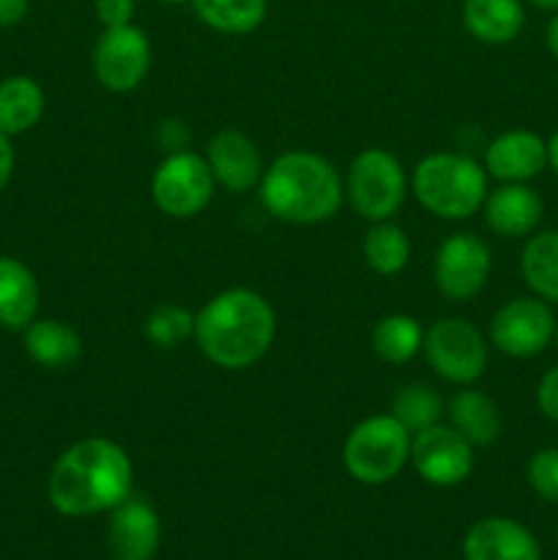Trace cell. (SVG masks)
<instances>
[{
	"label": "cell",
	"mask_w": 558,
	"mask_h": 560,
	"mask_svg": "<svg viewBox=\"0 0 558 560\" xmlns=\"http://www.w3.org/2000/svg\"><path fill=\"white\" fill-rule=\"evenodd\" d=\"M135 465L124 446L109 438H82L71 443L47 479V498L63 517H93L113 512L131 498Z\"/></svg>",
	"instance_id": "6da1fadb"
},
{
	"label": "cell",
	"mask_w": 558,
	"mask_h": 560,
	"mask_svg": "<svg viewBox=\"0 0 558 560\" xmlns=\"http://www.w3.org/2000/svg\"><path fill=\"white\" fill-rule=\"evenodd\" d=\"M274 337V306L249 288L222 290L195 315L197 348L219 370H249L271 350Z\"/></svg>",
	"instance_id": "7a4b0ae2"
},
{
	"label": "cell",
	"mask_w": 558,
	"mask_h": 560,
	"mask_svg": "<svg viewBox=\"0 0 558 560\" xmlns=\"http://www.w3.org/2000/svg\"><path fill=\"white\" fill-rule=\"evenodd\" d=\"M257 191L274 219L310 228L337 217L345 202V178L321 153L284 151L268 164Z\"/></svg>",
	"instance_id": "3957f363"
},
{
	"label": "cell",
	"mask_w": 558,
	"mask_h": 560,
	"mask_svg": "<svg viewBox=\"0 0 558 560\" xmlns=\"http://www.w3.org/2000/svg\"><path fill=\"white\" fill-rule=\"evenodd\" d=\"M410 189L427 213L463 222L481 211L487 197V170L468 153H430L410 175Z\"/></svg>",
	"instance_id": "277c9868"
},
{
	"label": "cell",
	"mask_w": 558,
	"mask_h": 560,
	"mask_svg": "<svg viewBox=\"0 0 558 560\" xmlns=\"http://www.w3.org/2000/svg\"><path fill=\"white\" fill-rule=\"evenodd\" d=\"M410 432L392 413L370 416L348 432L342 465L359 485L381 487L403 474L410 463Z\"/></svg>",
	"instance_id": "5b68a950"
},
{
	"label": "cell",
	"mask_w": 558,
	"mask_h": 560,
	"mask_svg": "<svg viewBox=\"0 0 558 560\" xmlns=\"http://www.w3.org/2000/svg\"><path fill=\"white\" fill-rule=\"evenodd\" d=\"M408 195V175L399 159L386 148H364L356 153L345 175V197L367 222L392 219Z\"/></svg>",
	"instance_id": "8992f818"
},
{
	"label": "cell",
	"mask_w": 558,
	"mask_h": 560,
	"mask_svg": "<svg viewBox=\"0 0 558 560\" xmlns=\"http://www.w3.org/2000/svg\"><path fill=\"white\" fill-rule=\"evenodd\" d=\"M421 353L432 372L452 386H474L487 370V342L463 317H443L425 331Z\"/></svg>",
	"instance_id": "52a82bcc"
},
{
	"label": "cell",
	"mask_w": 558,
	"mask_h": 560,
	"mask_svg": "<svg viewBox=\"0 0 558 560\" xmlns=\"http://www.w3.org/2000/svg\"><path fill=\"white\" fill-rule=\"evenodd\" d=\"M213 186L217 180L206 156L191 151L167 153L151 175L153 206L173 219H191L206 211Z\"/></svg>",
	"instance_id": "ba28073f"
},
{
	"label": "cell",
	"mask_w": 558,
	"mask_h": 560,
	"mask_svg": "<svg viewBox=\"0 0 558 560\" xmlns=\"http://www.w3.org/2000/svg\"><path fill=\"white\" fill-rule=\"evenodd\" d=\"M556 315L536 295L509 299L490 320V345L509 359H534L553 345Z\"/></svg>",
	"instance_id": "9c48e42d"
},
{
	"label": "cell",
	"mask_w": 558,
	"mask_h": 560,
	"mask_svg": "<svg viewBox=\"0 0 558 560\" xmlns=\"http://www.w3.org/2000/svg\"><path fill=\"white\" fill-rule=\"evenodd\" d=\"M151 71V38L135 22L102 27L93 44V74L98 85L113 93H129L142 85Z\"/></svg>",
	"instance_id": "30bf717a"
},
{
	"label": "cell",
	"mask_w": 558,
	"mask_h": 560,
	"mask_svg": "<svg viewBox=\"0 0 558 560\" xmlns=\"http://www.w3.org/2000/svg\"><path fill=\"white\" fill-rule=\"evenodd\" d=\"M410 465L432 487H457L476 468L474 446L452 424H432L410 438Z\"/></svg>",
	"instance_id": "8fae6325"
},
{
	"label": "cell",
	"mask_w": 558,
	"mask_h": 560,
	"mask_svg": "<svg viewBox=\"0 0 558 560\" xmlns=\"http://www.w3.org/2000/svg\"><path fill=\"white\" fill-rule=\"evenodd\" d=\"M492 271L490 246L474 233H454L432 257V279L449 301H468L485 290Z\"/></svg>",
	"instance_id": "7c38bea8"
},
{
	"label": "cell",
	"mask_w": 558,
	"mask_h": 560,
	"mask_svg": "<svg viewBox=\"0 0 558 560\" xmlns=\"http://www.w3.org/2000/svg\"><path fill=\"white\" fill-rule=\"evenodd\" d=\"M206 162L213 180L233 195L252 191L266 173L257 142L235 126H224L208 140Z\"/></svg>",
	"instance_id": "4fadbf2b"
},
{
	"label": "cell",
	"mask_w": 558,
	"mask_h": 560,
	"mask_svg": "<svg viewBox=\"0 0 558 560\" xmlns=\"http://www.w3.org/2000/svg\"><path fill=\"white\" fill-rule=\"evenodd\" d=\"M487 178L498 184H531L547 170V140L531 129H509L485 148Z\"/></svg>",
	"instance_id": "5bb4252c"
},
{
	"label": "cell",
	"mask_w": 558,
	"mask_h": 560,
	"mask_svg": "<svg viewBox=\"0 0 558 560\" xmlns=\"http://www.w3.org/2000/svg\"><path fill=\"white\" fill-rule=\"evenodd\" d=\"M162 545L156 509L142 498H126L109 512L107 547L115 560H153Z\"/></svg>",
	"instance_id": "9a60e30c"
},
{
	"label": "cell",
	"mask_w": 558,
	"mask_h": 560,
	"mask_svg": "<svg viewBox=\"0 0 558 560\" xmlns=\"http://www.w3.org/2000/svg\"><path fill=\"white\" fill-rule=\"evenodd\" d=\"M465 560H542L536 536L512 517H481L463 539Z\"/></svg>",
	"instance_id": "2e32d148"
},
{
	"label": "cell",
	"mask_w": 558,
	"mask_h": 560,
	"mask_svg": "<svg viewBox=\"0 0 558 560\" xmlns=\"http://www.w3.org/2000/svg\"><path fill=\"white\" fill-rule=\"evenodd\" d=\"M481 211H485L487 228L498 238L518 241L539 230L545 202L531 184H501L498 189L487 191Z\"/></svg>",
	"instance_id": "e0dca14e"
},
{
	"label": "cell",
	"mask_w": 558,
	"mask_h": 560,
	"mask_svg": "<svg viewBox=\"0 0 558 560\" xmlns=\"http://www.w3.org/2000/svg\"><path fill=\"white\" fill-rule=\"evenodd\" d=\"M42 288L27 262L20 257L0 255V328L25 331L38 317Z\"/></svg>",
	"instance_id": "ac0fdd59"
},
{
	"label": "cell",
	"mask_w": 558,
	"mask_h": 560,
	"mask_svg": "<svg viewBox=\"0 0 558 560\" xmlns=\"http://www.w3.org/2000/svg\"><path fill=\"white\" fill-rule=\"evenodd\" d=\"M449 424L474 448L492 446L503 432V416L496 399L479 388H460L446 402Z\"/></svg>",
	"instance_id": "d6986e66"
},
{
	"label": "cell",
	"mask_w": 558,
	"mask_h": 560,
	"mask_svg": "<svg viewBox=\"0 0 558 560\" xmlns=\"http://www.w3.org/2000/svg\"><path fill=\"white\" fill-rule=\"evenodd\" d=\"M463 25L476 42L503 47L525 27L523 0H463Z\"/></svg>",
	"instance_id": "ffe728a7"
},
{
	"label": "cell",
	"mask_w": 558,
	"mask_h": 560,
	"mask_svg": "<svg viewBox=\"0 0 558 560\" xmlns=\"http://www.w3.org/2000/svg\"><path fill=\"white\" fill-rule=\"evenodd\" d=\"M25 353L42 370H69L82 355V337L74 326L55 317H36L22 331Z\"/></svg>",
	"instance_id": "44dd1931"
},
{
	"label": "cell",
	"mask_w": 558,
	"mask_h": 560,
	"mask_svg": "<svg viewBox=\"0 0 558 560\" xmlns=\"http://www.w3.org/2000/svg\"><path fill=\"white\" fill-rule=\"evenodd\" d=\"M47 109L44 88L27 74H11L0 82V131L9 137L36 129Z\"/></svg>",
	"instance_id": "7402d4cb"
},
{
	"label": "cell",
	"mask_w": 558,
	"mask_h": 560,
	"mask_svg": "<svg viewBox=\"0 0 558 560\" xmlns=\"http://www.w3.org/2000/svg\"><path fill=\"white\" fill-rule=\"evenodd\" d=\"M520 277L531 295L558 304V230H536L520 252Z\"/></svg>",
	"instance_id": "603a6c76"
},
{
	"label": "cell",
	"mask_w": 558,
	"mask_h": 560,
	"mask_svg": "<svg viewBox=\"0 0 558 560\" xmlns=\"http://www.w3.org/2000/svg\"><path fill=\"white\" fill-rule=\"evenodd\" d=\"M197 20L224 36H246L266 22L268 0H191Z\"/></svg>",
	"instance_id": "cb8c5ba5"
},
{
	"label": "cell",
	"mask_w": 558,
	"mask_h": 560,
	"mask_svg": "<svg viewBox=\"0 0 558 560\" xmlns=\"http://www.w3.org/2000/svg\"><path fill=\"white\" fill-rule=\"evenodd\" d=\"M425 328L410 315H386L372 328V350L383 364H408L421 353Z\"/></svg>",
	"instance_id": "d4e9b609"
},
{
	"label": "cell",
	"mask_w": 558,
	"mask_h": 560,
	"mask_svg": "<svg viewBox=\"0 0 558 560\" xmlns=\"http://www.w3.org/2000/svg\"><path fill=\"white\" fill-rule=\"evenodd\" d=\"M364 262L381 277H397L405 271L410 260V241L399 224L392 219L372 222V228L364 235Z\"/></svg>",
	"instance_id": "484cf974"
},
{
	"label": "cell",
	"mask_w": 558,
	"mask_h": 560,
	"mask_svg": "<svg viewBox=\"0 0 558 560\" xmlns=\"http://www.w3.org/2000/svg\"><path fill=\"white\" fill-rule=\"evenodd\" d=\"M443 413H446V402H443V397L430 383H408L392 399V416L410 435L438 424Z\"/></svg>",
	"instance_id": "4316f807"
},
{
	"label": "cell",
	"mask_w": 558,
	"mask_h": 560,
	"mask_svg": "<svg viewBox=\"0 0 558 560\" xmlns=\"http://www.w3.org/2000/svg\"><path fill=\"white\" fill-rule=\"evenodd\" d=\"M148 342L162 350H175L195 337V315L181 304H162L146 317Z\"/></svg>",
	"instance_id": "83f0119b"
},
{
	"label": "cell",
	"mask_w": 558,
	"mask_h": 560,
	"mask_svg": "<svg viewBox=\"0 0 558 560\" xmlns=\"http://www.w3.org/2000/svg\"><path fill=\"white\" fill-rule=\"evenodd\" d=\"M525 479L542 501L558 506V446H545L531 454L525 465Z\"/></svg>",
	"instance_id": "f1b7e54d"
},
{
	"label": "cell",
	"mask_w": 558,
	"mask_h": 560,
	"mask_svg": "<svg viewBox=\"0 0 558 560\" xmlns=\"http://www.w3.org/2000/svg\"><path fill=\"white\" fill-rule=\"evenodd\" d=\"M93 14L102 27H120L135 22L137 0H93Z\"/></svg>",
	"instance_id": "f546056e"
},
{
	"label": "cell",
	"mask_w": 558,
	"mask_h": 560,
	"mask_svg": "<svg viewBox=\"0 0 558 560\" xmlns=\"http://www.w3.org/2000/svg\"><path fill=\"white\" fill-rule=\"evenodd\" d=\"M536 408L547 421L558 424V364L550 366L536 383Z\"/></svg>",
	"instance_id": "4dcf8cb0"
},
{
	"label": "cell",
	"mask_w": 558,
	"mask_h": 560,
	"mask_svg": "<svg viewBox=\"0 0 558 560\" xmlns=\"http://www.w3.org/2000/svg\"><path fill=\"white\" fill-rule=\"evenodd\" d=\"M159 145H162L167 153L186 151L184 124H181V120H162V124H159Z\"/></svg>",
	"instance_id": "1f68e13d"
},
{
	"label": "cell",
	"mask_w": 558,
	"mask_h": 560,
	"mask_svg": "<svg viewBox=\"0 0 558 560\" xmlns=\"http://www.w3.org/2000/svg\"><path fill=\"white\" fill-rule=\"evenodd\" d=\"M31 11V0H0V31L16 27Z\"/></svg>",
	"instance_id": "d6a6232c"
},
{
	"label": "cell",
	"mask_w": 558,
	"mask_h": 560,
	"mask_svg": "<svg viewBox=\"0 0 558 560\" xmlns=\"http://www.w3.org/2000/svg\"><path fill=\"white\" fill-rule=\"evenodd\" d=\"M14 148H11V137L0 131V191L9 186L11 175H14Z\"/></svg>",
	"instance_id": "836d02e7"
},
{
	"label": "cell",
	"mask_w": 558,
	"mask_h": 560,
	"mask_svg": "<svg viewBox=\"0 0 558 560\" xmlns=\"http://www.w3.org/2000/svg\"><path fill=\"white\" fill-rule=\"evenodd\" d=\"M545 44H547V52L558 60V11L550 16V22H547Z\"/></svg>",
	"instance_id": "e575fe53"
},
{
	"label": "cell",
	"mask_w": 558,
	"mask_h": 560,
	"mask_svg": "<svg viewBox=\"0 0 558 560\" xmlns=\"http://www.w3.org/2000/svg\"><path fill=\"white\" fill-rule=\"evenodd\" d=\"M547 170H553L558 178V129L553 131L550 140H547Z\"/></svg>",
	"instance_id": "d590c367"
},
{
	"label": "cell",
	"mask_w": 558,
	"mask_h": 560,
	"mask_svg": "<svg viewBox=\"0 0 558 560\" xmlns=\"http://www.w3.org/2000/svg\"><path fill=\"white\" fill-rule=\"evenodd\" d=\"M528 5H534L536 11H545V14H556L558 0H525Z\"/></svg>",
	"instance_id": "8d00e7d4"
},
{
	"label": "cell",
	"mask_w": 558,
	"mask_h": 560,
	"mask_svg": "<svg viewBox=\"0 0 558 560\" xmlns=\"http://www.w3.org/2000/svg\"><path fill=\"white\" fill-rule=\"evenodd\" d=\"M159 3H164V5H186V3H191V0H159Z\"/></svg>",
	"instance_id": "74e56055"
},
{
	"label": "cell",
	"mask_w": 558,
	"mask_h": 560,
	"mask_svg": "<svg viewBox=\"0 0 558 560\" xmlns=\"http://www.w3.org/2000/svg\"><path fill=\"white\" fill-rule=\"evenodd\" d=\"M553 345L558 348V320H556V334H553Z\"/></svg>",
	"instance_id": "f35d334b"
}]
</instances>
